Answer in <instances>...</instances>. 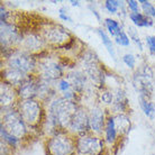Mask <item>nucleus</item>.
<instances>
[{
	"label": "nucleus",
	"instance_id": "1",
	"mask_svg": "<svg viewBox=\"0 0 155 155\" xmlns=\"http://www.w3.org/2000/svg\"><path fill=\"white\" fill-rule=\"evenodd\" d=\"M78 107L79 104L75 101L66 100L63 97H54L48 101L46 119L43 127L48 125L51 127V135L58 130H68Z\"/></svg>",
	"mask_w": 155,
	"mask_h": 155
},
{
	"label": "nucleus",
	"instance_id": "2",
	"mask_svg": "<svg viewBox=\"0 0 155 155\" xmlns=\"http://www.w3.org/2000/svg\"><path fill=\"white\" fill-rule=\"evenodd\" d=\"M16 108L19 111L28 127L31 128L33 130H42L46 119V110L44 108L42 101L37 99L19 100Z\"/></svg>",
	"mask_w": 155,
	"mask_h": 155
},
{
	"label": "nucleus",
	"instance_id": "3",
	"mask_svg": "<svg viewBox=\"0 0 155 155\" xmlns=\"http://www.w3.org/2000/svg\"><path fill=\"white\" fill-rule=\"evenodd\" d=\"M5 68L29 77L36 73L37 58L35 55L24 50H16L5 54Z\"/></svg>",
	"mask_w": 155,
	"mask_h": 155
},
{
	"label": "nucleus",
	"instance_id": "4",
	"mask_svg": "<svg viewBox=\"0 0 155 155\" xmlns=\"http://www.w3.org/2000/svg\"><path fill=\"white\" fill-rule=\"evenodd\" d=\"M47 155H78L75 136L68 130H58L45 140Z\"/></svg>",
	"mask_w": 155,
	"mask_h": 155
},
{
	"label": "nucleus",
	"instance_id": "5",
	"mask_svg": "<svg viewBox=\"0 0 155 155\" xmlns=\"http://www.w3.org/2000/svg\"><path fill=\"white\" fill-rule=\"evenodd\" d=\"M38 31L42 35L46 46H50L52 48L60 50L61 47H63L73 39L70 31L63 27L62 25L56 23L47 21L43 24Z\"/></svg>",
	"mask_w": 155,
	"mask_h": 155
},
{
	"label": "nucleus",
	"instance_id": "6",
	"mask_svg": "<svg viewBox=\"0 0 155 155\" xmlns=\"http://www.w3.org/2000/svg\"><path fill=\"white\" fill-rule=\"evenodd\" d=\"M0 124L2 125L9 133H12V135L18 137L20 140H25L31 134V132H29L31 128L25 123V120L23 119V117L19 114V111L17 110V108L2 110Z\"/></svg>",
	"mask_w": 155,
	"mask_h": 155
},
{
	"label": "nucleus",
	"instance_id": "7",
	"mask_svg": "<svg viewBox=\"0 0 155 155\" xmlns=\"http://www.w3.org/2000/svg\"><path fill=\"white\" fill-rule=\"evenodd\" d=\"M37 58V68H36V75L46 82H58L63 77V65L58 62L56 58L51 56Z\"/></svg>",
	"mask_w": 155,
	"mask_h": 155
},
{
	"label": "nucleus",
	"instance_id": "8",
	"mask_svg": "<svg viewBox=\"0 0 155 155\" xmlns=\"http://www.w3.org/2000/svg\"><path fill=\"white\" fill-rule=\"evenodd\" d=\"M78 155H104L106 142L101 136L88 133L75 137Z\"/></svg>",
	"mask_w": 155,
	"mask_h": 155
},
{
	"label": "nucleus",
	"instance_id": "9",
	"mask_svg": "<svg viewBox=\"0 0 155 155\" xmlns=\"http://www.w3.org/2000/svg\"><path fill=\"white\" fill-rule=\"evenodd\" d=\"M68 132L71 133L75 137L88 134V133H91L90 132L88 109H85L83 106L79 105L77 111L74 113L73 117H72L70 126L68 128Z\"/></svg>",
	"mask_w": 155,
	"mask_h": 155
},
{
	"label": "nucleus",
	"instance_id": "10",
	"mask_svg": "<svg viewBox=\"0 0 155 155\" xmlns=\"http://www.w3.org/2000/svg\"><path fill=\"white\" fill-rule=\"evenodd\" d=\"M89 114L90 132L94 135L101 136L104 134L106 126V120L108 115H106V109L100 105H96L88 109Z\"/></svg>",
	"mask_w": 155,
	"mask_h": 155
},
{
	"label": "nucleus",
	"instance_id": "11",
	"mask_svg": "<svg viewBox=\"0 0 155 155\" xmlns=\"http://www.w3.org/2000/svg\"><path fill=\"white\" fill-rule=\"evenodd\" d=\"M39 91V78L36 74L28 77L17 88L19 100L37 99Z\"/></svg>",
	"mask_w": 155,
	"mask_h": 155
},
{
	"label": "nucleus",
	"instance_id": "12",
	"mask_svg": "<svg viewBox=\"0 0 155 155\" xmlns=\"http://www.w3.org/2000/svg\"><path fill=\"white\" fill-rule=\"evenodd\" d=\"M19 101L17 88L9 84L7 82L1 81L0 85V102H1V110H7L10 108H16Z\"/></svg>",
	"mask_w": 155,
	"mask_h": 155
},
{
	"label": "nucleus",
	"instance_id": "13",
	"mask_svg": "<svg viewBox=\"0 0 155 155\" xmlns=\"http://www.w3.org/2000/svg\"><path fill=\"white\" fill-rule=\"evenodd\" d=\"M20 46H21V50L34 55V53L44 50L46 44L44 42L42 35L39 34V31H29L27 34H23Z\"/></svg>",
	"mask_w": 155,
	"mask_h": 155
},
{
	"label": "nucleus",
	"instance_id": "14",
	"mask_svg": "<svg viewBox=\"0 0 155 155\" xmlns=\"http://www.w3.org/2000/svg\"><path fill=\"white\" fill-rule=\"evenodd\" d=\"M66 79L72 84V88L78 94H82L85 91V87L88 83V77L83 71L73 70L66 74Z\"/></svg>",
	"mask_w": 155,
	"mask_h": 155
},
{
	"label": "nucleus",
	"instance_id": "15",
	"mask_svg": "<svg viewBox=\"0 0 155 155\" xmlns=\"http://www.w3.org/2000/svg\"><path fill=\"white\" fill-rule=\"evenodd\" d=\"M118 130L116 127V120H115V115L113 114H108L107 120H106V126L105 130H104V140H105L106 144H114L117 143L118 140Z\"/></svg>",
	"mask_w": 155,
	"mask_h": 155
},
{
	"label": "nucleus",
	"instance_id": "16",
	"mask_svg": "<svg viewBox=\"0 0 155 155\" xmlns=\"http://www.w3.org/2000/svg\"><path fill=\"white\" fill-rule=\"evenodd\" d=\"M128 107V100L126 98V94L121 89H117L115 97H114L113 106L110 108L113 109L114 115H118V114H125Z\"/></svg>",
	"mask_w": 155,
	"mask_h": 155
},
{
	"label": "nucleus",
	"instance_id": "17",
	"mask_svg": "<svg viewBox=\"0 0 155 155\" xmlns=\"http://www.w3.org/2000/svg\"><path fill=\"white\" fill-rule=\"evenodd\" d=\"M115 120H116V127L118 130V134L120 136H125L129 130H130V118L126 114H118L115 115Z\"/></svg>",
	"mask_w": 155,
	"mask_h": 155
},
{
	"label": "nucleus",
	"instance_id": "18",
	"mask_svg": "<svg viewBox=\"0 0 155 155\" xmlns=\"http://www.w3.org/2000/svg\"><path fill=\"white\" fill-rule=\"evenodd\" d=\"M0 137H1V142H4L5 144H7L8 146L12 150H16L17 147H19L21 140L16 137L15 135H12V133H9L6 128L0 124Z\"/></svg>",
	"mask_w": 155,
	"mask_h": 155
},
{
	"label": "nucleus",
	"instance_id": "19",
	"mask_svg": "<svg viewBox=\"0 0 155 155\" xmlns=\"http://www.w3.org/2000/svg\"><path fill=\"white\" fill-rule=\"evenodd\" d=\"M129 19L136 27H151L154 25L153 19L145 16L143 12H129Z\"/></svg>",
	"mask_w": 155,
	"mask_h": 155
},
{
	"label": "nucleus",
	"instance_id": "20",
	"mask_svg": "<svg viewBox=\"0 0 155 155\" xmlns=\"http://www.w3.org/2000/svg\"><path fill=\"white\" fill-rule=\"evenodd\" d=\"M140 105L143 110L144 115L151 119H154L155 116V104L152 102L151 99L144 96H140Z\"/></svg>",
	"mask_w": 155,
	"mask_h": 155
},
{
	"label": "nucleus",
	"instance_id": "21",
	"mask_svg": "<svg viewBox=\"0 0 155 155\" xmlns=\"http://www.w3.org/2000/svg\"><path fill=\"white\" fill-rule=\"evenodd\" d=\"M98 34L100 36V39L102 44H104V46L106 47V50L108 51L109 55L113 58V60H116V51H115V47H114L113 41L110 39L107 31H104L102 28H100V29H98Z\"/></svg>",
	"mask_w": 155,
	"mask_h": 155
},
{
	"label": "nucleus",
	"instance_id": "22",
	"mask_svg": "<svg viewBox=\"0 0 155 155\" xmlns=\"http://www.w3.org/2000/svg\"><path fill=\"white\" fill-rule=\"evenodd\" d=\"M114 97H115V94L113 93V91H110L109 89H101L99 94H98L99 104L104 108L105 107H111L114 102Z\"/></svg>",
	"mask_w": 155,
	"mask_h": 155
},
{
	"label": "nucleus",
	"instance_id": "23",
	"mask_svg": "<svg viewBox=\"0 0 155 155\" xmlns=\"http://www.w3.org/2000/svg\"><path fill=\"white\" fill-rule=\"evenodd\" d=\"M105 27L108 31V34L110 36H113L114 38L116 37L120 31H123V28L120 26V24L117 21L116 19L113 18H106L105 19Z\"/></svg>",
	"mask_w": 155,
	"mask_h": 155
},
{
	"label": "nucleus",
	"instance_id": "24",
	"mask_svg": "<svg viewBox=\"0 0 155 155\" xmlns=\"http://www.w3.org/2000/svg\"><path fill=\"white\" fill-rule=\"evenodd\" d=\"M138 2L140 4V7H142V10H143L144 15L153 19L155 17L154 5L152 4V2H150V1H147V0H138Z\"/></svg>",
	"mask_w": 155,
	"mask_h": 155
},
{
	"label": "nucleus",
	"instance_id": "25",
	"mask_svg": "<svg viewBox=\"0 0 155 155\" xmlns=\"http://www.w3.org/2000/svg\"><path fill=\"white\" fill-rule=\"evenodd\" d=\"M56 88H58V92H61V94H65V93L70 92V91H74L72 88V84L66 78H62L56 82Z\"/></svg>",
	"mask_w": 155,
	"mask_h": 155
},
{
	"label": "nucleus",
	"instance_id": "26",
	"mask_svg": "<svg viewBox=\"0 0 155 155\" xmlns=\"http://www.w3.org/2000/svg\"><path fill=\"white\" fill-rule=\"evenodd\" d=\"M124 6L123 1H118V0H106L105 1V9L109 14H117L118 9Z\"/></svg>",
	"mask_w": 155,
	"mask_h": 155
},
{
	"label": "nucleus",
	"instance_id": "27",
	"mask_svg": "<svg viewBox=\"0 0 155 155\" xmlns=\"http://www.w3.org/2000/svg\"><path fill=\"white\" fill-rule=\"evenodd\" d=\"M115 42L123 47H128L130 45V38H129V35L125 31H121L118 34V35L115 37Z\"/></svg>",
	"mask_w": 155,
	"mask_h": 155
},
{
	"label": "nucleus",
	"instance_id": "28",
	"mask_svg": "<svg viewBox=\"0 0 155 155\" xmlns=\"http://www.w3.org/2000/svg\"><path fill=\"white\" fill-rule=\"evenodd\" d=\"M123 62H124L125 65L128 66L129 69H134L136 64V58L133 54L127 53V54L123 55Z\"/></svg>",
	"mask_w": 155,
	"mask_h": 155
},
{
	"label": "nucleus",
	"instance_id": "29",
	"mask_svg": "<svg viewBox=\"0 0 155 155\" xmlns=\"http://www.w3.org/2000/svg\"><path fill=\"white\" fill-rule=\"evenodd\" d=\"M128 33H129V38L133 39V41L135 42V44L138 46V48H140V51H143V44L140 42V36L137 35V33H136L135 29H134V28H129V29H128Z\"/></svg>",
	"mask_w": 155,
	"mask_h": 155
},
{
	"label": "nucleus",
	"instance_id": "30",
	"mask_svg": "<svg viewBox=\"0 0 155 155\" xmlns=\"http://www.w3.org/2000/svg\"><path fill=\"white\" fill-rule=\"evenodd\" d=\"M146 45L152 55H155V35H150L146 37Z\"/></svg>",
	"mask_w": 155,
	"mask_h": 155
},
{
	"label": "nucleus",
	"instance_id": "31",
	"mask_svg": "<svg viewBox=\"0 0 155 155\" xmlns=\"http://www.w3.org/2000/svg\"><path fill=\"white\" fill-rule=\"evenodd\" d=\"M128 9L130 10V12H140V2L136 0H127L126 1Z\"/></svg>",
	"mask_w": 155,
	"mask_h": 155
},
{
	"label": "nucleus",
	"instance_id": "32",
	"mask_svg": "<svg viewBox=\"0 0 155 155\" xmlns=\"http://www.w3.org/2000/svg\"><path fill=\"white\" fill-rule=\"evenodd\" d=\"M58 17H60V19H62L63 21L72 23V18L69 16L68 10H66L65 8H60V10H58Z\"/></svg>",
	"mask_w": 155,
	"mask_h": 155
},
{
	"label": "nucleus",
	"instance_id": "33",
	"mask_svg": "<svg viewBox=\"0 0 155 155\" xmlns=\"http://www.w3.org/2000/svg\"><path fill=\"white\" fill-rule=\"evenodd\" d=\"M8 12L6 10V8L4 7V5L0 6V21L1 24L8 23Z\"/></svg>",
	"mask_w": 155,
	"mask_h": 155
},
{
	"label": "nucleus",
	"instance_id": "34",
	"mask_svg": "<svg viewBox=\"0 0 155 155\" xmlns=\"http://www.w3.org/2000/svg\"><path fill=\"white\" fill-rule=\"evenodd\" d=\"M71 2V5H72V6H73V7H79V6H80V1H74V0H71L70 1Z\"/></svg>",
	"mask_w": 155,
	"mask_h": 155
},
{
	"label": "nucleus",
	"instance_id": "35",
	"mask_svg": "<svg viewBox=\"0 0 155 155\" xmlns=\"http://www.w3.org/2000/svg\"><path fill=\"white\" fill-rule=\"evenodd\" d=\"M152 155H155V154H152Z\"/></svg>",
	"mask_w": 155,
	"mask_h": 155
}]
</instances>
